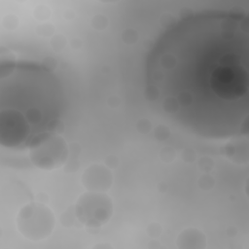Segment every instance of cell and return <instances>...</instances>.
Masks as SVG:
<instances>
[{"label":"cell","mask_w":249,"mask_h":249,"mask_svg":"<svg viewBox=\"0 0 249 249\" xmlns=\"http://www.w3.org/2000/svg\"><path fill=\"white\" fill-rule=\"evenodd\" d=\"M146 80L152 100L186 129L207 138L246 132L247 17L209 11L182 18L150 52Z\"/></svg>","instance_id":"obj_1"},{"label":"cell","mask_w":249,"mask_h":249,"mask_svg":"<svg viewBox=\"0 0 249 249\" xmlns=\"http://www.w3.org/2000/svg\"><path fill=\"white\" fill-rule=\"evenodd\" d=\"M64 109L59 80L49 68L10 62L0 70V141L11 149L33 147L57 127Z\"/></svg>","instance_id":"obj_2"}]
</instances>
